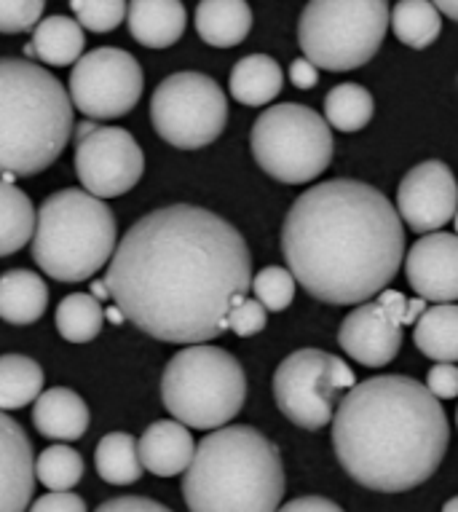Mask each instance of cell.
Returning <instances> with one entry per match:
<instances>
[{"label": "cell", "instance_id": "obj_1", "mask_svg": "<svg viewBox=\"0 0 458 512\" xmlns=\"http://www.w3.org/2000/svg\"><path fill=\"white\" fill-rule=\"evenodd\" d=\"M134 328L167 344L215 341L252 290L244 236L215 212L172 204L148 212L116 244L105 277Z\"/></svg>", "mask_w": 458, "mask_h": 512}, {"label": "cell", "instance_id": "obj_2", "mask_svg": "<svg viewBox=\"0 0 458 512\" xmlns=\"http://www.w3.org/2000/svg\"><path fill=\"white\" fill-rule=\"evenodd\" d=\"M282 252L295 282L311 298L362 306L397 277L405 228L378 188L338 177L292 202L282 226Z\"/></svg>", "mask_w": 458, "mask_h": 512}, {"label": "cell", "instance_id": "obj_3", "mask_svg": "<svg viewBox=\"0 0 458 512\" xmlns=\"http://www.w3.org/2000/svg\"><path fill=\"white\" fill-rule=\"evenodd\" d=\"M450 424L432 392L408 376H375L346 392L333 416V448L349 478L400 494L440 470Z\"/></svg>", "mask_w": 458, "mask_h": 512}, {"label": "cell", "instance_id": "obj_4", "mask_svg": "<svg viewBox=\"0 0 458 512\" xmlns=\"http://www.w3.org/2000/svg\"><path fill=\"white\" fill-rule=\"evenodd\" d=\"M191 512H276L284 496V464L271 440L247 424L209 432L185 470Z\"/></svg>", "mask_w": 458, "mask_h": 512}, {"label": "cell", "instance_id": "obj_5", "mask_svg": "<svg viewBox=\"0 0 458 512\" xmlns=\"http://www.w3.org/2000/svg\"><path fill=\"white\" fill-rule=\"evenodd\" d=\"M73 126V102L57 76L30 59L0 57V177L49 169Z\"/></svg>", "mask_w": 458, "mask_h": 512}, {"label": "cell", "instance_id": "obj_6", "mask_svg": "<svg viewBox=\"0 0 458 512\" xmlns=\"http://www.w3.org/2000/svg\"><path fill=\"white\" fill-rule=\"evenodd\" d=\"M116 218L84 188H62L38 210L33 261L57 282H84L116 252Z\"/></svg>", "mask_w": 458, "mask_h": 512}, {"label": "cell", "instance_id": "obj_7", "mask_svg": "<svg viewBox=\"0 0 458 512\" xmlns=\"http://www.w3.org/2000/svg\"><path fill=\"white\" fill-rule=\"evenodd\" d=\"M161 400L188 429H223L247 400L242 362L220 346H185L164 368Z\"/></svg>", "mask_w": 458, "mask_h": 512}, {"label": "cell", "instance_id": "obj_8", "mask_svg": "<svg viewBox=\"0 0 458 512\" xmlns=\"http://www.w3.org/2000/svg\"><path fill=\"white\" fill-rule=\"evenodd\" d=\"M392 25L386 0H314L298 22V43L317 70L346 73L378 54Z\"/></svg>", "mask_w": 458, "mask_h": 512}, {"label": "cell", "instance_id": "obj_9", "mask_svg": "<svg viewBox=\"0 0 458 512\" xmlns=\"http://www.w3.org/2000/svg\"><path fill=\"white\" fill-rule=\"evenodd\" d=\"M252 156L279 183L303 185L317 180L333 161V129L317 110L298 102L271 105L252 124Z\"/></svg>", "mask_w": 458, "mask_h": 512}, {"label": "cell", "instance_id": "obj_10", "mask_svg": "<svg viewBox=\"0 0 458 512\" xmlns=\"http://www.w3.org/2000/svg\"><path fill=\"white\" fill-rule=\"evenodd\" d=\"M150 121L164 143L196 151L223 135L228 100L215 78L183 70L156 86L150 100Z\"/></svg>", "mask_w": 458, "mask_h": 512}, {"label": "cell", "instance_id": "obj_11", "mask_svg": "<svg viewBox=\"0 0 458 512\" xmlns=\"http://www.w3.org/2000/svg\"><path fill=\"white\" fill-rule=\"evenodd\" d=\"M70 102L89 118H121L142 97L140 62L124 49H94L73 65Z\"/></svg>", "mask_w": 458, "mask_h": 512}, {"label": "cell", "instance_id": "obj_12", "mask_svg": "<svg viewBox=\"0 0 458 512\" xmlns=\"http://www.w3.org/2000/svg\"><path fill=\"white\" fill-rule=\"evenodd\" d=\"M330 357L333 354L322 349H298L279 362L274 373V400L295 427L317 432L333 421L341 392L327 381Z\"/></svg>", "mask_w": 458, "mask_h": 512}, {"label": "cell", "instance_id": "obj_13", "mask_svg": "<svg viewBox=\"0 0 458 512\" xmlns=\"http://www.w3.org/2000/svg\"><path fill=\"white\" fill-rule=\"evenodd\" d=\"M145 172V156L126 129L97 126L75 143V175L94 199H116L132 191Z\"/></svg>", "mask_w": 458, "mask_h": 512}, {"label": "cell", "instance_id": "obj_14", "mask_svg": "<svg viewBox=\"0 0 458 512\" xmlns=\"http://www.w3.org/2000/svg\"><path fill=\"white\" fill-rule=\"evenodd\" d=\"M402 325H408V298L384 290L375 301L362 303L343 319L338 344L365 368H384L400 354Z\"/></svg>", "mask_w": 458, "mask_h": 512}, {"label": "cell", "instance_id": "obj_15", "mask_svg": "<svg viewBox=\"0 0 458 512\" xmlns=\"http://www.w3.org/2000/svg\"><path fill=\"white\" fill-rule=\"evenodd\" d=\"M397 210L416 234H434L448 226L458 212V183L448 164L421 161L410 169L397 191Z\"/></svg>", "mask_w": 458, "mask_h": 512}, {"label": "cell", "instance_id": "obj_16", "mask_svg": "<svg viewBox=\"0 0 458 512\" xmlns=\"http://www.w3.org/2000/svg\"><path fill=\"white\" fill-rule=\"evenodd\" d=\"M405 274L418 298L434 303L458 301V236L426 234L410 247Z\"/></svg>", "mask_w": 458, "mask_h": 512}, {"label": "cell", "instance_id": "obj_17", "mask_svg": "<svg viewBox=\"0 0 458 512\" xmlns=\"http://www.w3.org/2000/svg\"><path fill=\"white\" fill-rule=\"evenodd\" d=\"M33 491V443L19 421L0 411V512H27Z\"/></svg>", "mask_w": 458, "mask_h": 512}, {"label": "cell", "instance_id": "obj_18", "mask_svg": "<svg viewBox=\"0 0 458 512\" xmlns=\"http://www.w3.org/2000/svg\"><path fill=\"white\" fill-rule=\"evenodd\" d=\"M137 451H140L142 470L159 475V478H175L191 467L196 443H193L191 429L175 419H164L153 421L142 432V437L137 440Z\"/></svg>", "mask_w": 458, "mask_h": 512}, {"label": "cell", "instance_id": "obj_19", "mask_svg": "<svg viewBox=\"0 0 458 512\" xmlns=\"http://www.w3.org/2000/svg\"><path fill=\"white\" fill-rule=\"evenodd\" d=\"M126 14L132 38L148 49L175 46L188 25V14L180 0H134Z\"/></svg>", "mask_w": 458, "mask_h": 512}, {"label": "cell", "instance_id": "obj_20", "mask_svg": "<svg viewBox=\"0 0 458 512\" xmlns=\"http://www.w3.org/2000/svg\"><path fill=\"white\" fill-rule=\"evenodd\" d=\"M33 424L49 440H81L89 429V405L73 389H46L33 405Z\"/></svg>", "mask_w": 458, "mask_h": 512}, {"label": "cell", "instance_id": "obj_21", "mask_svg": "<svg viewBox=\"0 0 458 512\" xmlns=\"http://www.w3.org/2000/svg\"><path fill=\"white\" fill-rule=\"evenodd\" d=\"M49 306V287L35 271L11 269L0 274V319L9 325H33Z\"/></svg>", "mask_w": 458, "mask_h": 512}, {"label": "cell", "instance_id": "obj_22", "mask_svg": "<svg viewBox=\"0 0 458 512\" xmlns=\"http://www.w3.org/2000/svg\"><path fill=\"white\" fill-rule=\"evenodd\" d=\"M252 9L244 0H204L196 9V33L215 49H231L250 35Z\"/></svg>", "mask_w": 458, "mask_h": 512}, {"label": "cell", "instance_id": "obj_23", "mask_svg": "<svg viewBox=\"0 0 458 512\" xmlns=\"http://www.w3.org/2000/svg\"><path fill=\"white\" fill-rule=\"evenodd\" d=\"M284 86V73L279 62L268 54H250L239 59L231 70V97L247 108H260L279 97Z\"/></svg>", "mask_w": 458, "mask_h": 512}, {"label": "cell", "instance_id": "obj_24", "mask_svg": "<svg viewBox=\"0 0 458 512\" xmlns=\"http://www.w3.org/2000/svg\"><path fill=\"white\" fill-rule=\"evenodd\" d=\"M33 49L35 57L51 65V68H65L75 65L86 46L84 27L75 19L54 14V17L41 19V25L33 30Z\"/></svg>", "mask_w": 458, "mask_h": 512}, {"label": "cell", "instance_id": "obj_25", "mask_svg": "<svg viewBox=\"0 0 458 512\" xmlns=\"http://www.w3.org/2000/svg\"><path fill=\"white\" fill-rule=\"evenodd\" d=\"M413 341L434 362H458V306L437 303L416 319Z\"/></svg>", "mask_w": 458, "mask_h": 512}, {"label": "cell", "instance_id": "obj_26", "mask_svg": "<svg viewBox=\"0 0 458 512\" xmlns=\"http://www.w3.org/2000/svg\"><path fill=\"white\" fill-rule=\"evenodd\" d=\"M43 368L25 354H0V411H17L43 395Z\"/></svg>", "mask_w": 458, "mask_h": 512}, {"label": "cell", "instance_id": "obj_27", "mask_svg": "<svg viewBox=\"0 0 458 512\" xmlns=\"http://www.w3.org/2000/svg\"><path fill=\"white\" fill-rule=\"evenodd\" d=\"M35 220L38 212L30 196L0 180V258L14 255L33 239Z\"/></svg>", "mask_w": 458, "mask_h": 512}, {"label": "cell", "instance_id": "obj_28", "mask_svg": "<svg viewBox=\"0 0 458 512\" xmlns=\"http://www.w3.org/2000/svg\"><path fill=\"white\" fill-rule=\"evenodd\" d=\"M94 467L100 472V478L110 486H129L142 478L140 451L137 440L126 432H110L97 443L94 451Z\"/></svg>", "mask_w": 458, "mask_h": 512}, {"label": "cell", "instance_id": "obj_29", "mask_svg": "<svg viewBox=\"0 0 458 512\" xmlns=\"http://www.w3.org/2000/svg\"><path fill=\"white\" fill-rule=\"evenodd\" d=\"M392 27L397 41L410 49H426L440 38L442 14L429 0H402L392 9Z\"/></svg>", "mask_w": 458, "mask_h": 512}, {"label": "cell", "instance_id": "obj_30", "mask_svg": "<svg viewBox=\"0 0 458 512\" xmlns=\"http://www.w3.org/2000/svg\"><path fill=\"white\" fill-rule=\"evenodd\" d=\"M375 113L373 94L359 84H338L325 97V121L338 132H359Z\"/></svg>", "mask_w": 458, "mask_h": 512}, {"label": "cell", "instance_id": "obj_31", "mask_svg": "<svg viewBox=\"0 0 458 512\" xmlns=\"http://www.w3.org/2000/svg\"><path fill=\"white\" fill-rule=\"evenodd\" d=\"M105 311L97 298L89 293H73L62 298L57 306V330L59 336L70 344H89L100 336Z\"/></svg>", "mask_w": 458, "mask_h": 512}, {"label": "cell", "instance_id": "obj_32", "mask_svg": "<svg viewBox=\"0 0 458 512\" xmlns=\"http://www.w3.org/2000/svg\"><path fill=\"white\" fill-rule=\"evenodd\" d=\"M35 478L49 491H70L84 478V459L75 448L51 445L35 459Z\"/></svg>", "mask_w": 458, "mask_h": 512}, {"label": "cell", "instance_id": "obj_33", "mask_svg": "<svg viewBox=\"0 0 458 512\" xmlns=\"http://www.w3.org/2000/svg\"><path fill=\"white\" fill-rule=\"evenodd\" d=\"M252 293L266 311H284L295 298V277L290 274V269L266 266L252 277Z\"/></svg>", "mask_w": 458, "mask_h": 512}, {"label": "cell", "instance_id": "obj_34", "mask_svg": "<svg viewBox=\"0 0 458 512\" xmlns=\"http://www.w3.org/2000/svg\"><path fill=\"white\" fill-rule=\"evenodd\" d=\"M70 9L81 27L92 33H110L124 22L129 6L124 0H75Z\"/></svg>", "mask_w": 458, "mask_h": 512}, {"label": "cell", "instance_id": "obj_35", "mask_svg": "<svg viewBox=\"0 0 458 512\" xmlns=\"http://www.w3.org/2000/svg\"><path fill=\"white\" fill-rule=\"evenodd\" d=\"M46 3L43 0H0V33L14 35L41 25Z\"/></svg>", "mask_w": 458, "mask_h": 512}, {"label": "cell", "instance_id": "obj_36", "mask_svg": "<svg viewBox=\"0 0 458 512\" xmlns=\"http://www.w3.org/2000/svg\"><path fill=\"white\" fill-rule=\"evenodd\" d=\"M268 311L263 309V303H258L255 298H244L239 306L231 309L228 314V330H234L239 338L258 336L260 330L266 328Z\"/></svg>", "mask_w": 458, "mask_h": 512}, {"label": "cell", "instance_id": "obj_37", "mask_svg": "<svg viewBox=\"0 0 458 512\" xmlns=\"http://www.w3.org/2000/svg\"><path fill=\"white\" fill-rule=\"evenodd\" d=\"M424 387L437 400H453V397H458V365H453V362H437L426 373Z\"/></svg>", "mask_w": 458, "mask_h": 512}, {"label": "cell", "instance_id": "obj_38", "mask_svg": "<svg viewBox=\"0 0 458 512\" xmlns=\"http://www.w3.org/2000/svg\"><path fill=\"white\" fill-rule=\"evenodd\" d=\"M30 512H86V502L73 491H51L41 496Z\"/></svg>", "mask_w": 458, "mask_h": 512}, {"label": "cell", "instance_id": "obj_39", "mask_svg": "<svg viewBox=\"0 0 458 512\" xmlns=\"http://www.w3.org/2000/svg\"><path fill=\"white\" fill-rule=\"evenodd\" d=\"M97 512H172L161 502L145 499V496H118L110 502H102Z\"/></svg>", "mask_w": 458, "mask_h": 512}, {"label": "cell", "instance_id": "obj_40", "mask_svg": "<svg viewBox=\"0 0 458 512\" xmlns=\"http://www.w3.org/2000/svg\"><path fill=\"white\" fill-rule=\"evenodd\" d=\"M276 512H343L341 507L325 496H300V499H292L284 507H279Z\"/></svg>", "mask_w": 458, "mask_h": 512}, {"label": "cell", "instance_id": "obj_41", "mask_svg": "<svg viewBox=\"0 0 458 512\" xmlns=\"http://www.w3.org/2000/svg\"><path fill=\"white\" fill-rule=\"evenodd\" d=\"M327 381H330V387L338 389V392L357 387V376H354V370H351L341 357H330V365H327Z\"/></svg>", "mask_w": 458, "mask_h": 512}, {"label": "cell", "instance_id": "obj_42", "mask_svg": "<svg viewBox=\"0 0 458 512\" xmlns=\"http://www.w3.org/2000/svg\"><path fill=\"white\" fill-rule=\"evenodd\" d=\"M290 81L298 86V89H314V86L319 84V70L314 68L306 57L292 59Z\"/></svg>", "mask_w": 458, "mask_h": 512}, {"label": "cell", "instance_id": "obj_43", "mask_svg": "<svg viewBox=\"0 0 458 512\" xmlns=\"http://www.w3.org/2000/svg\"><path fill=\"white\" fill-rule=\"evenodd\" d=\"M440 14H445L448 19L458 22V0H442V3H434Z\"/></svg>", "mask_w": 458, "mask_h": 512}, {"label": "cell", "instance_id": "obj_44", "mask_svg": "<svg viewBox=\"0 0 458 512\" xmlns=\"http://www.w3.org/2000/svg\"><path fill=\"white\" fill-rule=\"evenodd\" d=\"M92 298H97V301H105V298H108L110 295V290H108V285H105V282H94L92 285Z\"/></svg>", "mask_w": 458, "mask_h": 512}, {"label": "cell", "instance_id": "obj_45", "mask_svg": "<svg viewBox=\"0 0 458 512\" xmlns=\"http://www.w3.org/2000/svg\"><path fill=\"white\" fill-rule=\"evenodd\" d=\"M94 129H97V124H92V121H84V124L78 126V132H75V140H84L86 135H92Z\"/></svg>", "mask_w": 458, "mask_h": 512}, {"label": "cell", "instance_id": "obj_46", "mask_svg": "<svg viewBox=\"0 0 458 512\" xmlns=\"http://www.w3.org/2000/svg\"><path fill=\"white\" fill-rule=\"evenodd\" d=\"M108 319H110V322H113V325H121V322H124V311H121V309H118V306H116V309H108Z\"/></svg>", "mask_w": 458, "mask_h": 512}, {"label": "cell", "instance_id": "obj_47", "mask_svg": "<svg viewBox=\"0 0 458 512\" xmlns=\"http://www.w3.org/2000/svg\"><path fill=\"white\" fill-rule=\"evenodd\" d=\"M442 512H458V496L448 499V502H445V507H442Z\"/></svg>", "mask_w": 458, "mask_h": 512}, {"label": "cell", "instance_id": "obj_48", "mask_svg": "<svg viewBox=\"0 0 458 512\" xmlns=\"http://www.w3.org/2000/svg\"><path fill=\"white\" fill-rule=\"evenodd\" d=\"M25 54H27V57H35V49H33V43H27V46H25Z\"/></svg>", "mask_w": 458, "mask_h": 512}, {"label": "cell", "instance_id": "obj_49", "mask_svg": "<svg viewBox=\"0 0 458 512\" xmlns=\"http://www.w3.org/2000/svg\"><path fill=\"white\" fill-rule=\"evenodd\" d=\"M453 223H456V236H458V212H456V218H453Z\"/></svg>", "mask_w": 458, "mask_h": 512}, {"label": "cell", "instance_id": "obj_50", "mask_svg": "<svg viewBox=\"0 0 458 512\" xmlns=\"http://www.w3.org/2000/svg\"><path fill=\"white\" fill-rule=\"evenodd\" d=\"M456 424H458V411H456Z\"/></svg>", "mask_w": 458, "mask_h": 512}]
</instances>
